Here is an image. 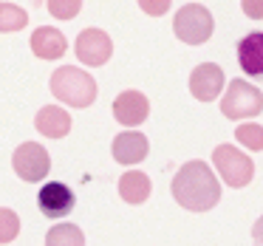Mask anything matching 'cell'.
<instances>
[{"label":"cell","instance_id":"7","mask_svg":"<svg viewBox=\"0 0 263 246\" xmlns=\"http://www.w3.org/2000/svg\"><path fill=\"white\" fill-rule=\"evenodd\" d=\"M74 51H77V57H80V63L97 68V65H105L110 60L114 43H110V37L105 34L102 29H85L80 37H77Z\"/></svg>","mask_w":263,"mask_h":246},{"label":"cell","instance_id":"4","mask_svg":"<svg viewBox=\"0 0 263 246\" xmlns=\"http://www.w3.org/2000/svg\"><path fill=\"white\" fill-rule=\"evenodd\" d=\"M263 110V93L246 80H232L221 97V113L227 119H252Z\"/></svg>","mask_w":263,"mask_h":246},{"label":"cell","instance_id":"15","mask_svg":"<svg viewBox=\"0 0 263 246\" xmlns=\"http://www.w3.org/2000/svg\"><path fill=\"white\" fill-rule=\"evenodd\" d=\"M150 190H153L150 187V178L142 170H127L119 178V195L127 204H144L150 198Z\"/></svg>","mask_w":263,"mask_h":246},{"label":"cell","instance_id":"20","mask_svg":"<svg viewBox=\"0 0 263 246\" xmlns=\"http://www.w3.org/2000/svg\"><path fill=\"white\" fill-rule=\"evenodd\" d=\"M46 6L57 20H71L82 12V0H46Z\"/></svg>","mask_w":263,"mask_h":246},{"label":"cell","instance_id":"16","mask_svg":"<svg viewBox=\"0 0 263 246\" xmlns=\"http://www.w3.org/2000/svg\"><path fill=\"white\" fill-rule=\"evenodd\" d=\"M46 246H85V235L77 223H57L54 229H48Z\"/></svg>","mask_w":263,"mask_h":246},{"label":"cell","instance_id":"3","mask_svg":"<svg viewBox=\"0 0 263 246\" xmlns=\"http://www.w3.org/2000/svg\"><path fill=\"white\" fill-rule=\"evenodd\" d=\"M212 29H215L212 14H210V9L201 6V3H187V6H181L176 12V17H173V31H176V37L181 43H190V46L206 43L212 37Z\"/></svg>","mask_w":263,"mask_h":246},{"label":"cell","instance_id":"21","mask_svg":"<svg viewBox=\"0 0 263 246\" xmlns=\"http://www.w3.org/2000/svg\"><path fill=\"white\" fill-rule=\"evenodd\" d=\"M170 3H173V0H139L142 12H144V14H150V17H161V14H167Z\"/></svg>","mask_w":263,"mask_h":246},{"label":"cell","instance_id":"10","mask_svg":"<svg viewBox=\"0 0 263 246\" xmlns=\"http://www.w3.org/2000/svg\"><path fill=\"white\" fill-rule=\"evenodd\" d=\"M223 88V71L212 63H201L198 68L190 74V93L198 102H212Z\"/></svg>","mask_w":263,"mask_h":246},{"label":"cell","instance_id":"1","mask_svg":"<svg viewBox=\"0 0 263 246\" xmlns=\"http://www.w3.org/2000/svg\"><path fill=\"white\" fill-rule=\"evenodd\" d=\"M173 198L178 206L190 212H206L221 201V184L206 161L193 159L181 164V170L173 178Z\"/></svg>","mask_w":263,"mask_h":246},{"label":"cell","instance_id":"17","mask_svg":"<svg viewBox=\"0 0 263 246\" xmlns=\"http://www.w3.org/2000/svg\"><path fill=\"white\" fill-rule=\"evenodd\" d=\"M29 26V14L14 3H0V31H20Z\"/></svg>","mask_w":263,"mask_h":246},{"label":"cell","instance_id":"11","mask_svg":"<svg viewBox=\"0 0 263 246\" xmlns=\"http://www.w3.org/2000/svg\"><path fill=\"white\" fill-rule=\"evenodd\" d=\"M147 153H150V142L136 130L119 133V136L114 139V159L119 161V164H139Z\"/></svg>","mask_w":263,"mask_h":246},{"label":"cell","instance_id":"14","mask_svg":"<svg viewBox=\"0 0 263 246\" xmlns=\"http://www.w3.org/2000/svg\"><path fill=\"white\" fill-rule=\"evenodd\" d=\"M68 48L63 31L60 29H48V26H40V29L31 34V51L40 60H60Z\"/></svg>","mask_w":263,"mask_h":246},{"label":"cell","instance_id":"23","mask_svg":"<svg viewBox=\"0 0 263 246\" xmlns=\"http://www.w3.org/2000/svg\"><path fill=\"white\" fill-rule=\"evenodd\" d=\"M252 238H255V246H263V215L255 221V226H252Z\"/></svg>","mask_w":263,"mask_h":246},{"label":"cell","instance_id":"2","mask_svg":"<svg viewBox=\"0 0 263 246\" xmlns=\"http://www.w3.org/2000/svg\"><path fill=\"white\" fill-rule=\"evenodd\" d=\"M51 93L71 108H88L97 99V82L77 65H63L51 74Z\"/></svg>","mask_w":263,"mask_h":246},{"label":"cell","instance_id":"12","mask_svg":"<svg viewBox=\"0 0 263 246\" xmlns=\"http://www.w3.org/2000/svg\"><path fill=\"white\" fill-rule=\"evenodd\" d=\"M34 127L48 139H63L71 130V116H68V110L57 108V105H46V108L37 110Z\"/></svg>","mask_w":263,"mask_h":246},{"label":"cell","instance_id":"18","mask_svg":"<svg viewBox=\"0 0 263 246\" xmlns=\"http://www.w3.org/2000/svg\"><path fill=\"white\" fill-rule=\"evenodd\" d=\"M235 139H238L243 147H249V150H263V127L255 125V122L238 125V130H235Z\"/></svg>","mask_w":263,"mask_h":246},{"label":"cell","instance_id":"13","mask_svg":"<svg viewBox=\"0 0 263 246\" xmlns=\"http://www.w3.org/2000/svg\"><path fill=\"white\" fill-rule=\"evenodd\" d=\"M238 63L249 77H263V31H252L238 43Z\"/></svg>","mask_w":263,"mask_h":246},{"label":"cell","instance_id":"22","mask_svg":"<svg viewBox=\"0 0 263 246\" xmlns=\"http://www.w3.org/2000/svg\"><path fill=\"white\" fill-rule=\"evenodd\" d=\"M243 14L252 20H263V0H240Z\"/></svg>","mask_w":263,"mask_h":246},{"label":"cell","instance_id":"8","mask_svg":"<svg viewBox=\"0 0 263 246\" xmlns=\"http://www.w3.org/2000/svg\"><path fill=\"white\" fill-rule=\"evenodd\" d=\"M37 204H40V212L46 218H65L74 210V193L63 181H48L37 193Z\"/></svg>","mask_w":263,"mask_h":246},{"label":"cell","instance_id":"19","mask_svg":"<svg viewBox=\"0 0 263 246\" xmlns=\"http://www.w3.org/2000/svg\"><path fill=\"white\" fill-rule=\"evenodd\" d=\"M20 232V218L14 210L0 206V243H12Z\"/></svg>","mask_w":263,"mask_h":246},{"label":"cell","instance_id":"9","mask_svg":"<svg viewBox=\"0 0 263 246\" xmlns=\"http://www.w3.org/2000/svg\"><path fill=\"white\" fill-rule=\"evenodd\" d=\"M147 113H150V102L142 91H122L114 99V119L119 125L136 127L147 119Z\"/></svg>","mask_w":263,"mask_h":246},{"label":"cell","instance_id":"5","mask_svg":"<svg viewBox=\"0 0 263 246\" xmlns=\"http://www.w3.org/2000/svg\"><path fill=\"white\" fill-rule=\"evenodd\" d=\"M212 164H215V170L227 181V187H235V190L246 187L252 181V176H255L252 159L246 153H240L235 144H218L212 150Z\"/></svg>","mask_w":263,"mask_h":246},{"label":"cell","instance_id":"6","mask_svg":"<svg viewBox=\"0 0 263 246\" xmlns=\"http://www.w3.org/2000/svg\"><path fill=\"white\" fill-rule=\"evenodd\" d=\"M12 167L23 181H43L51 170V159L48 150L37 142H23L12 156Z\"/></svg>","mask_w":263,"mask_h":246}]
</instances>
